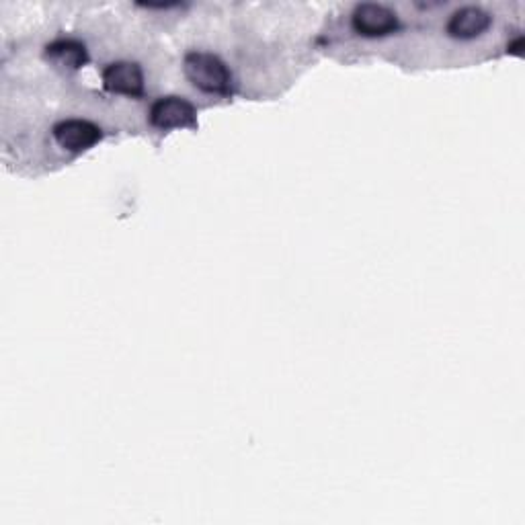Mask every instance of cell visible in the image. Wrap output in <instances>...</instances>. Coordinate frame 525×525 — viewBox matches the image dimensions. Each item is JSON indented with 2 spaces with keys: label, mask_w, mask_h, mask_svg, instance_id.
<instances>
[{
  "label": "cell",
  "mask_w": 525,
  "mask_h": 525,
  "mask_svg": "<svg viewBox=\"0 0 525 525\" xmlns=\"http://www.w3.org/2000/svg\"><path fill=\"white\" fill-rule=\"evenodd\" d=\"M185 74L199 91L210 95H230L232 74L226 64L208 52H191L185 56Z\"/></svg>",
  "instance_id": "1"
},
{
  "label": "cell",
  "mask_w": 525,
  "mask_h": 525,
  "mask_svg": "<svg viewBox=\"0 0 525 525\" xmlns=\"http://www.w3.org/2000/svg\"><path fill=\"white\" fill-rule=\"evenodd\" d=\"M150 124L158 130L197 128V113L183 97H163L150 107Z\"/></svg>",
  "instance_id": "2"
},
{
  "label": "cell",
  "mask_w": 525,
  "mask_h": 525,
  "mask_svg": "<svg viewBox=\"0 0 525 525\" xmlns=\"http://www.w3.org/2000/svg\"><path fill=\"white\" fill-rule=\"evenodd\" d=\"M351 25L359 35L384 37L398 29V17L384 5H357L351 17Z\"/></svg>",
  "instance_id": "3"
},
{
  "label": "cell",
  "mask_w": 525,
  "mask_h": 525,
  "mask_svg": "<svg viewBox=\"0 0 525 525\" xmlns=\"http://www.w3.org/2000/svg\"><path fill=\"white\" fill-rule=\"evenodd\" d=\"M56 142L68 152H83L101 142V128L87 119H64L54 128Z\"/></svg>",
  "instance_id": "4"
},
{
  "label": "cell",
  "mask_w": 525,
  "mask_h": 525,
  "mask_svg": "<svg viewBox=\"0 0 525 525\" xmlns=\"http://www.w3.org/2000/svg\"><path fill=\"white\" fill-rule=\"evenodd\" d=\"M103 85L107 91L117 95L140 97L144 91V76L138 64L117 62L103 70Z\"/></svg>",
  "instance_id": "5"
},
{
  "label": "cell",
  "mask_w": 525,
  "mask_h": 525,
  "mask_svg": "<svg viewBox=\"0 0 525 525\" xmlns=\"http://www.w3.org/2000/svg\"><path fill=\"white\" fill-rule=\"evenodd\" d=\"M491 27L489 13L478 7H464L448 21V33L456 39H474Z\"/></svg>",
  "instance_id": "6"
},
{
  "label": "cell",
  "mask_w": 525,
  "mask_h": 525,
  "mask_svg": "<svg viewBox=\"0 0 525 525\" xmlns=\"http://www.w3.org/2000/svg\"><path fill=\"white\" fill-rule=\"evenodd\" d=\"M48 58L66 68H80L87 62V50L74 39H60V42L48 46Z\"/></svg>",
  "instance_id": "7"
}]
</instances>
